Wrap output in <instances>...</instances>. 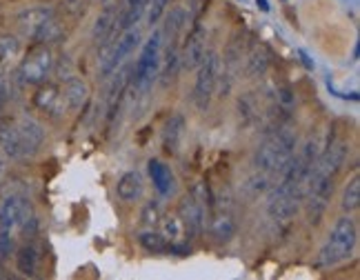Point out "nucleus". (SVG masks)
Masks as SVG:
<instances>
[{
	"label": "nucleus",
	"instance_id": "1",
	"mask_svg": "<svg viewBox=\"0 0 360 280\" xmlns=\"http://www.w3.org/2000/svg\"><path fill=\"white\" fill-rule=\"evenodd\" d=\"M356 245H358L356 220L352 218V214H345L334 222V227L329 229L327 241L323 243L321 251H318L316 267L327 269V267H336V265L349 260L356 251Z\"/></svg>",
	"mask_w": 360,
	"mask_h": 280
},
{
	"label": "nucleus",
	"instance_id": "2",
	"mask_svg": "<svg viewBox=\"0 0 360 280\" xmlns=\"http://www.w3.org/2000/svg\"><path fill=\"white\" fill-rule=\"evenodd\" d=\"M296 145H298L296 134L283 125V127H276L265 136V140L256 147L252 163L258 172L276 176L281 172V167L296 153Z\"/></svg>",
	"mask_w": 360,
	"mask_h": 280
},
{
	"label": "nucleus",
	"instance_id": "3",
	"mask_svg": "<svg viewBox=\"0 0 360 280\" xmlns=\"http://www.w3.org/2000/svg\"><path fill=\"white\" fill-rule=\"evenodd\" d=\"M160 53H162V40L160 32H154L141 49V56L136 58L131 67V87L138 96H147L158 80V69H160Z\"/></svg>",
	"mask_w": 360,
	"mask_h": 280
},
{
	"label": "nucleus",
	"instance_id": "4",
	"mask_svg": "<svg viewBox=\"0 0 360 280\" xmlns=\"http://www.w3.org/2000/svg\"><path fill=\"white\" fill-rule=\"evenodd\" d=\"M36 229V216L32 203L22 193H7L0 201V231L16 234V231H34Z\"/></svg>",
	"mask_w": 360,
	"mask_h": 280
},
{
	"label": "nucleus",
	"instance_id": "5",
	"mask_svg": "<svg viewBox=\"0 0 360 280\" xmlns=\"http://www.w3.org/2000/svg\"><path fill=\"white\" fill-rule=\"evenodd\" d=\"M218 76H220V56L216 51H207L205 61L196 69V82H193L191 101L198 111H207L212 105V98L218 89Z\"/></svg>",
	"mask_w": 360,
	"mask_h": 280
},
{
	"label": "nucleus",
	"instance_id": "6",
	"mask_svg": "<svg viewBox=\"0 0 360 280\" xmlns=\"http://www.w3.org/2000/svg\"><path fill=\"white\" fill-rule=\"evenodd\" d=\"M53 53L47 45H38L34 47L30 53L25 56L20 67H18V76L25 85H43V82L49 80L51 72H53Z\"/></svg>",
	"mask_w": 360,
	"mask_h": 280
},
{
	"label": "nucleus",
	"instance_id": "7",
	"mask_svg": "<svg viewBox=\"0 0 360 280\" xmlns=\"http://www.w3.org/2000/svg\"><path fill=\"white\" fill-rule=\"evenodd\" d=\"M205 53H207V30L205 25L196 23L189 30L185 45L180 47V67L187 69V72H193L205 61Z\"/></svg>",
	"mask_w": 360,
	"mask_h": 280
},
{
	"label": "nucleus",
	"instance_id": "8",
	"mask_svg": "<svg viewBox=\"0 0 360 280\" xmlns=\"http://www.w3.org/2000/svg\"><path fill=\"white\" fill-rule=\"evenodd\" d=\"M53 18H56V9L47 7V5H36V7H27V9L18 11L16 25H18V30L25 38L36 40L38 32Z\"/></svg>",
	"mask_w": 360,
	"mask_h": 280
},
{
	"label": "nucleus",
	"instance_id": "9",
	"mask_svg": "<svg viewBox=\"0 0 360 280\" xmlns=\"http://www.w3.org/2000/svg\"><path fill=\"white\" fill-rule=\"evenodd\" d=\"M178 218L183 222L185 234L189 238H198L205 231L207 225V218H205V207L193 198L191 193L183 196L178 203Z\"/></svg>",
	"mask_w": 360,
	"mask_h": 280
},
{
	"label": "nucleus",
	"instance_id": "10",
	"mask_svg": "<svg viewBox=\"0 0 360 280\" xmlns=\"http://www.w3.org/2000/svg\"><path fill=\"white\" fill-rule=\"evenodd\" d=\"M269 191L267 198V214L269 218H274L276 222H289L292 218H296L298 209L302 205V198L294 191Z\"/></svg>",
	"mask_w": 360,
	"mask_h": 280
},
{
	"label": "nucleus",
	"instance_id": "11",
	"mask_svg": "<svg viewBox=\"0 0 360 280\" xmlns=\"http://www.w3.org/2000/svg\"><path fill=\"white\" fill-rule=\"evenodd\" d=\"M13 125H16V132L20 136L25 156L30 158V156H34V153H38L40 147L45 145V127L43 125H40L34 116H20Z\"/></svg>",
	"mask_w": 360,
	"mask_h": 280
},
{
	"label": "nucleus",
	"instance_id": "12",
	"mask_svg": "<svg viewBox=\"0 0 360 280\" xmlns=\"http://www.w3.org/2000/svg\"><path fill=\"white\" fill-rule=\"evenodd\" d=\"M185 129H187V120L180 111H174V114L165 120L162 125V149L176 156L180 151V143L185 138Z\"/></svg>",
	"mask_w": 360,
	"mask_h": 280
},
{
	"label": "nucleus",
	"instance_id": "13",
	"mask_svg": "<svg viewBox=\"0 0 360 280\" xmlns=\"http://www.w3.org/2000/svg\"><path fill=\"white\" fill-rule=\"evenodd\" d=\"M89 103V85L85 80L69 76L60 91V105L69 111H78Z\"/></svg>",
	"mask_w": 360,
	"mask_h": 280
},
{
	"label": "nucleus",
	"instance_id": "14",
	"mask_svg": "<svg viewBox=\"0 0 360 280\" xmlns=\"http://www.w3.org/2000/svg\"><path fill=\"white\" fill-rule=\"evenodd\" d=\"M274 53L265 43H256L252 49L247 51V61H245V76L247 78H260L269 72Z\"/></svg>",
	"mask_w": 360,
	"mask_h": 280
},
{
	"label": "nucleus",
	"instance_id": "15",
	"mask_svg": "<svg viewBox=\"0 0 360 280\" xmlns=\"http://www.w3.org/2000/svg\"><path fill=\"white\" fill-rule=\"evenodd\" d=\"M147 170H149V178L154 183V189L158 191L160 198H169L176 189V178L169 170V165H165L158 158H151L147 163Z\"/></svg>",
	"mask_w": 360,
	"mask_h": 280
},
{
	"label": "nucleus",
	"instance_id": "16",
	"mask_svg": "<svg viewBox=\"0 0 360 280\" xmlns=\"http://www.w3.org/2000/svg\"><path fill=\"white\" fill-rule=\"evenodd\" d=\"M162 18H165V27H162V32H160V40H162V45H167V43H174V40H178V36L185 32L189 13H187V9L183 5H176L169 11H165Z\"/></svg>",
	"mask_w": 360,
	"mask_h": 280
},
{
	"label": "nucleus",
	"instance_id": "17",
	"mask_svg": "<svg viewBox=\"0 0 360 280\" xmlns=\"http://www.w3.org/2000/svg\"><path fill=\"white\" fill-rule=\"evenodd\" d=\"M0 151L3 156L11 160H25V149L20 143V136L16 132V125L9 120H0Z\"/></svg>",
	"mask_w": 360,
	"mask_h": 280
},
{
	"label": "nucleus",
	"instance_id": "18",
	"mask_svg": "<svg viewBox=\"0 0 360 280\" xmlns=\"http://www.w3.org/2000/svg\"><path fill=\"white\" fill-rule=\"evenodd\" d=\"M116 193L122 203H138L145 193L143 176L138 172H124L116 183Z\"/></svg>",
	"mask_w": 360,
	"mask_h": 280
},
{
	"label": "nucleus",
	"instance_id": "19",
	"mask_svg": "<svg viewBox=\"0 0 360 280\" xmlns=\"http://www.w3.org/2000/svg\"><path fill=\"white\" fill-rule=\"evenodd\" d=\"M236 231H238V222L227 212V209H220V212L214 214V218L210 220V234H212L214 241L220 243V245L233 241Z\"/></svg>",
	"mask_w": 360,
	"mask_h": 280
},
{
	"label": "nucleus",
	"instance_id": "20",
	"mask_svg": "<svg viewBox=\"0 0 360 280\" xmlns=\"http://www.w3.org/2000/svg\"><path fill=\"white\" fill-rule=\"evenodd\" d=\"M38 265H40V254H38V247L27 243L20 245L16 249V272L25 278H34L38 274Z\"/></svg>",
	"mask_w": 360,
	"mask_h": 280
},
{
	"label": "nucleus",
	"instance_id": "21",
	"mask_svg": "<svg viewBox=\"0 0 360 280\" xmlns=\"http://www.w3.org/2000/svg\"><path fill=\"white\" fill-rule=\"evenodd\" d=\"M178 69H180V47L176 45V40H174V43H167V45H165V58L160 56L158 76H160L162 87H167L169 82L176 78Z\"/></svg>",
	"mask_w": 360,
	"mask_h": 280
},
{
	"label": "nucleus",
	"instance_id": "22",
	"mask_svg": "<svg viewBox=\"0 0 360 280\" xmlns=\"http://www.w3.org/2000/svg\"><path fill=\"white\" fill-rule=\"evenodd\" d=\"M116 13H118V9H116L114 0L105 3L103 11L98 13V18H96V23H94V30H91L94 40H98V43H101V40H105L109 34L114 32V27H116Z\"/></svg>",
	"mask_w": 360,
	"mask_h": 280
},
{
	"label": "nucleus",
	"instance_id": "23",
	"mask_svg": "<svg viewBox=\"0 0 360 280\" xmlns=\"http://www.w3.org/2000/svg\"><path fill=\"white\" fill-rule=\"evenodd\" d=\"M38 94L34 96V105L40 111H56L60 105V89L56 85H49V82H43L38 85Z\"/></svg>",
	"mask_w": 360,
	"mask_h": 280
},
{
	"label": "nucleus",
	"instance_id": "24",
	"mask_svg": "<svg viewBox=\"0 0 360 280\" xmlns=\"http://www.w3.org/2000/svg\"><path fill=\"white\" fill-rule=\"evenodd\" d=\"M138 243H141V247L145 251H149V254H165V251H167V245H169L167 238H165L160 231H156L154 227L138 234Z\"/></svg>",
	"mask_w": 360,
	"mask_h": 280
},
{
	"label": "nucleus",
	"instance_id": "25",
	"mask_svg": "<svg viewBox=\"0 0 360 280\" xmlns=\"http://www.w3.org/2000/svg\"><path fill=\"white\" fill-rule=\"evenodd\" d=\"M360 207V178L358 174L349 180L342 189V198H340V209L345 214H354Z\"/></svg>",
	"mask_w": 360,
	"mask_h": 280
},
{
	"label": "nucleus",
	"instance_id": "26",
	"mask_svg": "<svg viewBox=\"0 0 360 280\" xmlns=\"http://www.w3.org/2000/svg\"><path fill=\"white\" fill-rule=\"evenodd\" d=\"M20 56V40L13 34H0V65H9Z\"/></svg>",
	"mask_w": 360,
	"mask_h": 280
},
{
	"label": "nucleus",
	"instance_id": "27",
	"mask_svg": "<svg viewBox=\"0 0 360 280\" xmlns=\"http://www.w3.org/2000/svg\"><path fill=\"white\" fill-rule=\"evenodd\" d=\"M160 234L167 238V243H178V241H183L185 227H183V222H180L178 216H169V218L162 220V231Z\"/></svg>",
	"mask_w": 360,
	"mask_h": 280
},
{
	"label": "nucleus",
	"instance_id": "28",
	"mask_svg": "<svg viewBox=\"0 0 360 280\" xmlns=\"http://www.w3.org/2000/svg\"><path fill=\"white\" fill-rule=\"evenodd\" d=\"M269 178H271L269 174L258 172V170H256V174H254V176H249V178H247L245 187H247V191L252 193V196H260V193H265V191L271 187V180H269Z\"/></svg>",
	"mask_w": 360,
	"mask_h": 280
},
{
	"label": "nucleus",
	"instance_id": "29",
	"mask_svg": "<svg viewBox=\"0 0 360 280\" xmlns=\"http://www.w3.org/2000/svg\"><path fill=\"white\" fill-rule=\"evenodd\" d=\"M162 218V209H160V201H147L143 205V212H141V220L145 227H156Z\"/></svg>",
	"mask_w": 360,
	"mask_h": 280
},
{
	"label": "nucleus",
	"instance_id": "30",
	"mask_svg": "<svg viewBox=\"0 0 360 280\" xmlns=\"http://www.w3.org/2000/svg\"><path fill=\"white\" fill-rule=\"evenodd\" d=\"M193 198H196L205 209H212L214 207V203H216V198H214V193H212V189L207 187V183L205 180H198V183H193V187H191V191H189Z\"/></svg>",
	"mask_w": 360,
	"mask_h": 280
},
{
	"label": "nucleus",
	"instance_id": "31",
	"mask_svg": "<svg viewBox=\"0 0 360 280\" xmlns=\"http://www.w3.org/2000/svg\"><path fill=\"white\" fill-rule=\"evenodd\" d=\"M167 5H169V0H149L147 11H145L147 25H149V27H154L156 23H160V20H162L165 11H167Z\"/></svg>",
	"mask_w": 360,
	"mask_h": 280
},
{
	"label": "nucleus",
	"instance_id": "32",
	"mask_svg": "<svg viewBox=\"0 0 360 280\" xmlns=\"http://www.w3.org/2000/svg\"><path fill=\"white\" fill-rule=\"evenodd\" d=\"M296 53L300 56V63H302L304 67H307V69H309V72H314V67H316V65H314V61L309 58V53H307V51H304V49H298Z\"/></svg>",
	"mask_w": 360,
	"mask_h": 280
},
{
	"label": "nucleus",
	"instance_id": "33",
	"mask_svg": "<svg viewBox=\"0 0 360 280\" xmlns=\"http://www.w3.org/2000/svg\"><path fill=\"white\" fill-rule=\"evenodd\" d=\"M5 103H7V85H5V78L0 76V114H3Z\"/></svg>",
	"mask_w": 360,
	"mask_h": 280
},
{
	"label": "nucleus",
	"instance_id": "34",
	"mask_svg": "<svg viewBox=\"0 0 360 280\" xmlns=\"http://www.w3.org/2000/svg\"><path fill=\"white\" fill-rule=\"evenodd\" d=\"M256 7L262 11V13H269L271 11V5H269V0H256Z\"/></svg>",
	"mask_w": 360,
	"mask_h": 280
},
{
	"label": "nucleus",
	"instance_id": "35",
	"mask_svg": "<svg viewBox=\"0 0 360 280\" xmlns=\"http://www.w3.org/2000/svg\"><path fill=\"white\" fill-rule=\"evenodd\" d=\"M5 174H7V167H5V156H3V151H0V185H3Z\"/></svg>",
	"mask_w": 360,
	"mask_h": 280
}]
</instances>
